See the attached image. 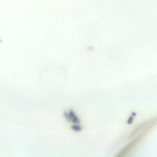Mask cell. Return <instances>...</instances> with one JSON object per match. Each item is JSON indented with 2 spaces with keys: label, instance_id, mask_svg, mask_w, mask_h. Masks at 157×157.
I'll use <instances>...</instances> for the list:
<instances>
[{
  "label": "cell",
  "instance_id": "obj_2",
  "mask_svg": "<svg viewBox=\"0 0 157 157\" xmlns=\"http://www.w3.org/2000/svg\"><path fill=\"white\" fill-rule=\"evenodd\" d=\"M71 128L73 130L75 131H79L82 130L81 126L77 125V124H75V125L72 126Z\"/></svg>",
  "mask_w": 157,
  "mask_h": 157
},
{
  "label": "cell",
  "instance_id": "obj_1",
  "mask_svg": "<svg viewBox=\"0 0 157 157\" xmlns=\"http://www.w3.org/2000/svg\"><path fill=\"white\" fill-rule=\"evenodd\" d=\"M64 116L68 121L74 123L75 124H78L79 123L80 121L79 119L73 110L70 111L69 112H64Z\"/></svg>",
  "mask_w": 157,
  "mask_h": 157
}]
</instances>
